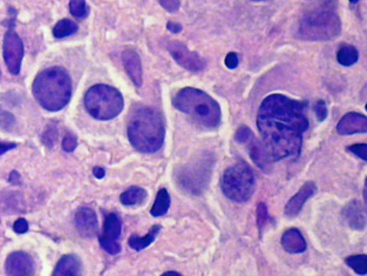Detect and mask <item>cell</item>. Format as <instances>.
<instances>
[{
    "label": "cell",
    "mask_w": 367,
    "mask_h": 276,
    "mask_svg": "<svg viewBox=\"0 0 367 276\" xmlns=\"http://www.w3.org/2000/svg\"><path fill=\"white\" fill-rule=\"evenodd\" d=\"M161 229L162 227L160 225H154L145 236H139L137 234H133L128 240L130 247L134 251H137V252H141L142 249L150 247V244H153L155 239L160 234Z\"/></svg>",
    "instance_id": "cell-20"
},
{
    "label": "cell",
    "mask_w": 367,
    "mask_h": 276,
    "mask_svg": "<svg viewBox=\"0 0 367 276\" xmlns=\"http://www.w3.org/2000/svg\"><path fill=\"white\" fill-rule=\"evenodd\" d=\"M167 29H168V31H170V32L178 34V33H180L182 31V25L169 21V23L167 24Z\"/></svg>",
    "instance_id": "cell-38"
},
{
    "label": "cell",
    "mask_w": 367,
    "mask_h": 276,
    "mask_svg": "<svg viewBox=\"0 0 367 276\" xmlns=\"http://www.w3.org/2000/svg\"><path fill=\"white\" fill-rule=\"evenodd\" d=\"M316 117L318 122H324L327 117V106L323 100H318L315 105Z\"/></svg>",
    "instance_id": "cell-34"
},
{
    "label": "cell",
    "mask_w": 367,
    "mask_h": 276,
    "mask_svg": "<svg viewBox=\"0 0 367 276\" xmlns=\"http://www.w3.org/2000/svg\"><path fill=\"white\" fill-rule=\"evenodd\" d=\"M121 231L122 222L120 216H117V213H110L106 218L104 234L100 235V238L109 241H119Z\"/></svg>",
    "instance_id": "cell-21"
},
{
    "label": "cell",
    "mask_w": 367,
    "mask_h": 276,
    "mask_svg": "<svg viewBox=\"0 0 367 276\" xmlns=\"http://www.w3.org/2000/svg\"><path fill=\"white\" fill-rule=\"evenodd\" d=\"M337 60L340 65L346 67L355 65V62L359 60V52L351 44H343L337 53Z\"/></svg>",
    "instance_id": "cell-24"
},
{
    "label": "cell",
    "mask_w": 367,
    "mask_h": 276,
    "mask_svg": "<svg viewBox=\"0 0 367 276\" xmlns=\"http://www.w3.org/2000/svg\"><path fill=\"white\" fill-rule=\"evenodd\" d=\"M78 146V139L75 135H72V133H67L64 138V141H62V148L66 152H73L75 150Z\"/></svg>",
    "instance_id": "cell-32"
},
{
    "label": "cell",
    "mask_w": 367,
    "mask_h": 276,
    "mask_svg": "<svg viewBox=\"0 0 367 276\" xmlns=\"http://www.w3.org/2000/svg\"><path fill=\"white\" fill-rule=\"evenodd\" d=\"M93 174L97 179H102L106 175V171L102 167H95L93 170Z\"/></svg>",
    "instance_id": "cell-39"
},
{
    "label": "cell",
    "mask_w": 367,
    "mask_h": 276,
    "mask_svg": "<svg viewBox=\"0 0 367 276\" xmlns=\"http://www.w3.org/2000/svg\"><path fill=\"white\" fill-rule=\"evenodd\" d=\"M251 1H267V0H251Z\"/></svg>",
    "instance_id": "cell-42"
},
{
    "label": "cell",
    "mask_w": 367,
    "mask_h": 276,
    "mask_svg": "<svg viewBox=\"0 0 367 276\" xmlns=\"http://www.w3.org/2000/svg\"><path fill=\"white\" fill-rule=\"evenodd\" d=\"M214 163V155L209 152L201 153L198 158L190 160L186 166L182 167L178 173V183L191 194L201 195L211 180Z\"/></svg>",
    "instance_id": "cell-8"
},
{
    "label": "cell",
    "mask_w": 367,
    "mask_h": 276,
    "mask_svg": "<svg viewBox=\"0 0 367 276\" xmlns=\"http://www.w3.org/2000/svg\"><path fill=\"white\" fill-rule=\"evenodd\" d=\"M3 56L8 71L13 76L21 73V62L24 58V43L13 29L8 30L5 34Z\"/></svg>",
    "instance_id": "cell-9"
},
{
    "label": "cell",
    "mask_w": 367,
    "mask_h": 276,
    "mask_svg": "<svg viewBox=\"0 0 367 276\" xmlns=\"http://www.w3.org/2000/svg\"><path fill=\"white\" fill-rule=\"evenodd\" d=\"M173 106L182 113L187 114L200 126L215 130L220 126L222 112L218 102L204 91L185 87L173 97Z\"/></svg>",
    "instance_id": "cell-4"
},
{
    "label": "cell",
    "mask_w": 367,
    "mask_h": 276,
    "mask_svg": "<svg viewBox=\"0 0 367 276\" xmlns=\"http://www.w3.org/2000/svg\"><path fill=\"white\" fill-rule=\"evenodd\" d=\"M337 132L340 135H359L367 132V118L364 114L350 112L345 114L337 125Z\"/></svg>",
    "instance_id": "cell-15"
},
{
    "label": "cell",
    "mask_w": 367,
    "mask_h": 276,
    "mask_svg": "<svg viewBox=\"0 0 367 276\" xmlns=\"http://www.w3.org/2000/svg\"><path fill=\"white\" fill-rule=\"evenodd\" d=\"M167 47L174 60L183 69L194 73L202 72L206 69V61L201 56H198V53L190 51L185 44H182L181 41H170Z\"/></svg>",
    "instance_id": "cell-10"
},
{
    "label": "cell",
    "mask_w": 367,
    "mask_h": 276,
    "mask_svg": "<svg viewBox=\"0 0 367 276\" xmlns=\"http://www.w3.org/2000/svg\"><path fill=\"white\" fill-rule=\"evenodd\" d=\"M224 62H226V66L228 67V69H237L238 64H239V59H238L237 53H228V54H226V60H224Z\"/></svg>",
    "instance_id": "cell-35"
},
{
    "label": "cell",
    "mask_w": 367,
    "mask_h": 276,
    "mask_svg": "<svg viewBox=\"0 0 367 276\" xmlns=\"http://www.w3.org/2000/svg\"><path fill=\"white\" fill-rule=\"evenodd\" d=\"M269 222V213L265 203H261L257 207V227L259 229V234L262 235L264 228Z\"/></svg>",
    "instance_id": "cell-28"
},
{
    "label": "cell",
    "mask_w": 367,
    "mask_h": 276,
    "mask_svg": "<svg viewBox=\"0 0 367 276\" xmlns=\"http://www.w3.org/2000/svg\"><path fill=\"white\" fill-rule=\"evenodd\" d=\"M161 276H182V275L181 274H180V273L173 272V271H171V272L163 273V274H162Z\"/></svg>",
    "instance_id": "cell-40"
},
{
    "label": "cell",
    "mask_w": 367,
    "mask_h": 276,
    "mask_svg": "<svg viewBox=\"0 0 367 276\" xmlns=\"http://www.w3.org/2000/svg\"><path fill=\"white\" fill-rule=\"evenodd\" d=\"M147 191L141 187L133 186L122 193L120 201L125 206H140L147 199Z\"/></svg>",
    "instance_id": "cell-22"
},
{
    "label": "cell",
    "mask_w": 367,
    "mask_h": 276,
    "mask_svg": "<svg viewBox=\"0 0 367 276\" xmlns=\"http://www.w3.org/2000/svg\"><path fill=\"white\" fill-rule=\"evenodd\" d=\"M351 1L352 4H357L359 0H350Z\"/></svg>",
    "instance_id": "cell-41"
},
{
    "label": "cell",
    "mask_w": 367,
    "mask_h": 276,
    "mask_svg": "<svg viewBox=\"0 0 367 276\" xmlns=\"http://www.w3.org/2000/svg\"><path fill=\"white\" fill-rule=\"evenodd\" d=\"M223 194L235 203H246L256 188V178L246 161H238L226 168L221 179Z\"/></svg>",
    "instance_id": "cell-7"
},
{
    "label": "cell",
    "mask_w": 367,
    "mask_h": 276,
    "mask_svg": "<svg viewBox=\"0 0 367 276\" xmlns=\"http://www.w3.org/2000/svg\"><path fill=\"white\" fill-rule=\"evenodd\" d=\"M99 242H100L101 247L104 248L110 255H115L121 252V244L119 241H109V240L99 238Z\"/></svg>",
    "instance_id": "cell-29"
},
{
    "label": "cell",
    "mask_w": 367,
    "mask_h": 276,
    "mask_svg": "<svg viewBox=\"0 0 367 276\" xmlns=\"http://www.w3.org/2000/svg\"><path fill=\"white\" fill-rule=\"evenodd\" d=\"M317 192V186L313 181H307L303 185L302 188L287 201L284 213L287 218H295L302 211L304 203L311 199Z\"/></svg>",
    "instance_id": "cell-14"
},
{
    "label": "cell",
    "mask_w": 367,
    "mask_h": 276,
    "mask_svg": "<svg viewBox=\"0 0 367 276\" xmlns=\"http://www.w3.org/2000/svg\"><path fill=\"white\" fill-rule=\"evenodd\" d=\"M342 33V21L331 10H317L303 18L299 25V37L304 41H327Z\"/></svg>",
    "instance_id": "cell-6"
},
{
    "label": "cell",
    "mask_w": 367,
    "mask_h": 276,
    "mask_svg": "<svg viewBox=\"0 0 367 276\" xmlns=\"http://www.w3.org/2000/svg\"><path fill=\"white\" fill-rule=\"evenodd\" d=\"M345 264L353 269L358 275H366L367 274V255H352L347 257Z\"/></svg>",
    "instance_id": "cell-26"
},
{
    "label": "cell",
    "mask_w": 367,
    "mask_h": 276,
    "mask_svg": "<svg viewBox=\"0 0 367 276\" xmlns=\"http://www.w3.org/2000/svg\"><path fill=\"white\" fill-rule=\"evenodd\" d=\"M282 246L289 254H300L307 251V241L297 228H290L282 235Z\"/></svg>",
    "instance_id": "cell-18"
},
{
    "label": "cell",
    "mask_w": 367,
    "mask_h": 276,
    "mask_svg": "<svg viewBox=\"0 0 367 276\" xmlns=\"http://www.w3.org/2000/svg\"><path fill=\"white\" fill-rule=\"evenodd\" d=\"M69 12L75 19L84 21L89 14L88 5L86 4V0H71Z\"/></svg>",
    "instance_id": "cell-27"
},
{
    "label": "cell",
    "mask_w": 367,
    "mask_h": 276,
    "mask_svg": "<svg viewBox=\"0 0 367 276\" xmlns=\"http://www.w3.org/2000/svg\"><path fill=\"white\" fill-rule=\"evenodd\" d=\"M243 145H246L248 147L249 155H250L251 160L254 161V165L259 167V170H262L264 173H270L274 161L268 153L267 148L263 145V142L259 141L254 133H251L250 137L243 142Z\"/></svg>",
    "instance_id": "cell-12"
},
{
    "label": "cell",
    "mask_w": 367,
    "mask_h": 276,
    "mask_svg": "<svg viewBox=\"0 0 367 276\" xmlns=\"http://www.w3.org/2000/svg\"><path fill=\"white\" fill-rule=\"evenodd\" d=\"M32 92L43 108L58 112L65 108L72 97L71 78L60 67L44 69L34 79Z\"/></svg>",
    "instance_id": "cell-3"
},
{
    "label": "cell",
    "mask_w": 367,
    "mask_h": 276,
    "mask_svg": "<svg viewBox=\"0 0 367 276\" xmlns=\"http://www.w3.org/2000/svg\"><path fill=\"white\" fill-rule=\"evenodd\" d=\"M162 8L169 13L178 12L181 6V0H158Z\"/></svg>",
    "instance_id": "cell-33"
},
{
    "label": "cell",
    "mask_w": 367,
    "mask_h": 276,
    "mask_svg": "<svg viewBox=\"0 0 367 276\" xmlns=\"http://www.w3.org/2000/svg\"><path fill=\"white\" fill-rule=\"evenodd\" d=\"M122 61L125 65L126 72L130 76L134 85L140 87L143 82V72L140 56L133 49H126L122 53Z\"/></svg>",
    "instance_id": "cell-17"
},
{
    "label": "cell",
    "mask_w": 367,
    "mask_h": 276,
    "mask_svg": "<svg viewBox=\"0 0 367 276\" xmlns=\"http://www.w3.org/2000/svg\"><path fill=\"white\" fill-rule=\"evenodd\" d=\"M78 32V25L69 19H62L57 23L53 29V36L57 39H64V38L73 36Z\"/></svg>",
    "instance_id": "cell-25"
},
{
    "label": "cell",
    "mask_w": 367,
    "mask_h": 276,
    "mask_svg": "<svg viewBox=\"0 0 367 276\" xmlns=\"http://www.w3.org/2000/svg\"><path fill=\"white\" fill-rule=\"evenodd\" d=\"M127 135L132 146L141 153H155L161 150L166 137L163 117L152 107L134 111L127 125Z\"/></svg>",
    "instance_id": "cell-2"
},
{
    "label": "cell",
    "mask_w": 367,
    "mask_h": 276,
    "mask_svg": "<svg viewBox=\"0 0 367 276\" xmlns=\"http://www.w3.org/2000/svg\"><path fill=\"white\" fill-rule=\"evenodd\" d=\"M307 108V102L284 94H270L263 100L257 113V127L272 161L294 160L300 155L303 135L309 130Z\"/></svg>",
    "instance_id": "cell-1"
},
{
    "label": "cell",
    "mask_w": 367,
    "mask_h": 276,
    "mask_svg": "<svg viewBox=\"0 0 367 276\" xmlns=\"http://www.w3.org/2000/svg\"><path fill=\"white\" fill-rule=\"evenodd\" d=\"M123 97L112 86L94 85L85 94V107L93 118L106 122L120 115L123 111Z\"/></svg>",
    "instance_id": "cell-5"
},
{
    "label": "cell",
    "mask_w": 367,
    "mask_h": 276,
    "mask_svg": "<svg viewBox=\"0 0 367 276\" xmlns=\"http://www.w3.org/2000/svg\"><path fill=\"white\" fill-rule=\"evenodd\" d=\"M170 203H171V199H170L169 193L166 188H161L156 195V200L154 203L153 207L150 209V214L154 218L166 216L169 211Z\"/></svg>",
    "instance_id": "cell-23"
},
{
    "label": "cell",
    "mask_w": 367,
    "mask_h": 276,
    "mask_svg": "<svg viewBox=\"0 0 367 276\" xmlns=\"http://www.w3.org/2000/svg\"><path fill=\"white\" fill-rule=\"evenodd\" d=\"M75 227L81 235L85 238H93L99 231V221L95 211L89 207H81L75 214Z\"/></svg>",
    "instance_id": "cell-13"
},
{
    "label": "cell",
    "mask_w": 367,
    "mask_h": 276,
    "mask_svg": "<svg viewBox=\"0 0 367 276\" xmlns=\"http://www.w3.org/2000/svg\"><path fill=\"white\" fill-rule=\"evenodd\" d=\"M347 150L351 152L355 157L362 159L364 161L367 160V145L366 143H358V145H352L347 147Z\"/></svg>",
    "instance_id": "cell-31"
},
{
    "label": "cell",
    "mask_w": 367,
    "mask_h": 276,
    "mask_svg": "<svg viewBox=\"0 0 367 276\" xmlns=\"http://www.w3.org/2000/svg\"><path fill=\"white\" fill-rule=\"evenodd\" d=\"M16 119L6 111H0V127L5 130H11L14 127Z\"/></svg>",
    "instance_id": "cell-30"
},
{
    "label": "cell",
    "mask_w": 367,
    "mask_h": 276,
    "mask_svg": "<svg viewBox=\"0 0 367 276\" xmlns=\"http://www.w3.org/2000/svg\"><path fill=\"white\" fill-rule=\"evenodd\" d=\"M52 276H82V264L77 255L62 256L53 271Z\"/></svg>",
    "instance_id": "cell-19"
},
{
    "label": "cell",
    "mask_w": 367,
    "mask_h": 276,
    "mask_svg": "<svg viewBox=\"0 0 367 276\" xmlns=\"http://www.w3.org/2000/svg\"><path fill=\"white\" fill-rule=\"evenodd\" d=\"M16 147V143H13V142H0V155L5 154L6 152L13 150Z\"/></svg>",
    "instance_id": "cell-37"
},
{
    "label": "cell",
    "mask_w": 367,
    "mask_h": 276,
    "mask_svg": "<svg viewBox=\"0 0 367 276\" xmlns=\"http://www.w3.org/2000/svg\"><path fill=\"white\" fill-rule=\"evenodd\" d=\"M13 231H16V234H25L26 231H29V224L25 219L16 220L14 225H13Z\"/></svg>",
    "instance_id": "cell-36"
},
{
    "label": "cell",
    "mask_w": 367,
    "mask_h": 276,
    "mask_svg": "<svg viewBox=\"0 0 367 276\" xmlns=\"http://www.w3.org/2000/svg\"><path fill=\"white\" fill-rule=\"evenodd\" d=\"M0 77H1V71H0Z\"/></svg>",
    "instance_id": "cell-43"
},
{
    "label": "cell",
    "mask_w": 367,
    "mask_h": 276,
    "mask_svg": "<svg viewBox=\"0 0 367 276\" xmlns=\"http://www.w3.org/2000/svg\"><path fill=\"white\" fill-rule=\"evenodd\" d=\"M5 271L8 276H33L36 264L29 253L13 252L6 259Z\"/></svg>",
    "instance_id": "cell-11"
},
{
    "label": "cell",
    "mask_w": 367,
    "mask_h": 276,
    "mask_svg": "<svg viewBox=\"0 0 367 276\" xmlns=\"http://www.w3.org/2000/svg\"><path fill=\"white\" fill-rule=\"evenodd\" d=\"M342 214L345 222L352 229L362 231L366 226V207L358 200H352L351 203H347Z\"/></svg>",
    "instance_id": "cell-16"
}]
</instances>
